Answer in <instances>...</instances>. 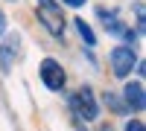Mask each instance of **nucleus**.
<instances>
[{
	"mask_svg": "<svg viewBox=\"0 0 146 131\" xmlns=\"http://www.w3.org/2000/svg\"><path fill=\"white\" fill-rule=\"evenodd\" d=\"M102 131H111V128H102Z\"/></svg>",
	"mask_w": 146,
	"mask_h": 131,
	"instance_id": "ddd939ff",
	"label": "nucleus"
},
{
	"mask_svg": "<svg viewBox=\"0 0 146 131\" xmlns=\"http://www.w3.org/2000/svg\"><path fill=\"white\" fill-rule=\"evenodd\" d=\"M100 18L105 20V29L111 32V35H120V38H126V41H135V32H131L129 26H123V20H120L114 12H105V9H100Z\"/></svg>",
	"mask_w": 146,
	"mask_h": 131,
	"instance_id": "39448f33",
	"label": "nucleus"
},
{
	"mask_svg": "<svg viewBox=\"0 0 146 131\" xmlns=\"http://www.w3.org/2000/svg\"><path fill=\"white\" fill-rule=\"evenodd\" d=\"M41 82L50 90H62L64 88L67 76H64V70H62V64H58L56 58H44V61H41Z\"/></svg>",
	"mask_w": 146,
	"mask_h": 131,
	"instance_id": "20e7f679",
	"label": "nucleus"
},
{
	"mask_svg": "<svg viewBox=\"0 0 146 131\" xmlns=\"http://www.w3.org/2000/svg\"><path fill=\"white\" fill-rule=\"evenodd\" d=\"M38 20L44 23V29L50 32V35H56V38H62L64 35V15H62V9H58L53 0H41L38 3Z\"/></svg>",
	"mask_w": 146,
	"mask_h": 131,
	"instance_id": "f03ea898",
	"label": "nucleus"
},
{
	"mask_svg": "<svg viewBox=\"0 0 146 131\" xmlns=\"http://www.w3.org/2000/svg\"><path fill=\"white\" fill-rule=\"evenodd\" d=\"M18 44H21L18 35H9V38L3 41V47H0V64H3L6 73H9V67H12V55H18Z\"/></svg>",
	"mask_w": 146,
	"mask_h": 131,
	"instance_id": "0eeeda50",
	"label": "nucleus"
},
{
	"mask_svg": "<svg viewBox=\"0 0 146 131\" xmlns=\"http://www.w3.org/2000/svg\"><path fill=\"white\" fill-rule=\"evenodd\" d=\"M73 23H76V29H79V35H82V38H85V44H88V47H94V32H91V26H88V23H85L82 18H76V20H73Z\"/></svg>",
	"mask_w": 146,
	"mask_h": 131,
	"instance_id": "6e6552de",
	"label": "nucleus"
},
{
	"mask_svg": "<svg viewBox=\"0 0 146 131\" xmlns=\"http://www.w3.org/2000/svg\"><path fill=\"white\" fill-rule=\"evenodd\" d=\"M64 3H67V6H82L85 0H64Z\"/></svg>",
	"mask_w": 146,
	"mask_h": 131,
	"instance_id": "f8f14e48",
	"label": "nucleus"
},
{
	"mask_svg": "<svg viewBox=\"0 0 146 131\" xmlns=\"http://www.w3.org/2000/svg\"><path fill=\"white\" fill-rule=\"evenodd\" d=\"M135 15H137V32H143V29H146V18H143V3H137V6H135Z\"/></svg>",
	"mask_w": 146,
	"mask_h": 131,
	"instance_id": "1a4fd4ad",
	"label": "nucleus"
},
{
	"mask_svg": "<svg viewBox=\"0 0 146 131\" xmlns=\"http://www.w3.org/2000/svg\"><path fill=\"white\" fill-rule=\"evenodd\" d=\"M3 32H6V15L0 12V35H3Z\"/></svg>",
	"mask_w": 146,
	"mask_h": 131,
	"instance_id": "9b49d317",
	"label": "nucleus"
},
{
	"mask_svg": "<svg viewBox=\"0 0 146 131\" xmlns=\"http://www.w3.org/2000/svg\"><path fill=\"white\" fill-rule=\"evenodd\" d=\"M70 114L76 117V122H94L100 108H96L94 90L91 88H79L76 93H70Z\"/></svg>",
	"mask_w": 146,
	"mask_h": 131,
	"instance_id": "f257e3e1",
	"label": "nucleus"
},
{
	"mask_svg": "<svg viewBox=\"0 0 146 131\" xmlns=\"http://www.w3.org/2000/svg\"><path fill=\"white\" fill-rule=\"evenodd\" d=\"M135 64H137V55L131 47H114L111 50V70H114L117 79H126Z\"/></svg>",
	"mask_w": 146,
	"mask_h": 131,
	"instance_id": "7ed1b4c3",
	"label": "nucleus"
},
{
	"mask_svg": "<svg viewBox=\"0 0 146 131\" xmlns=\"http://www.w3.org/2000/svg\"><path fill=\"white\" fill-rule=\"evenodd\" d=\"M123 96H126V105L131 111H143V105H146V96H143V82H129L126 90H123Z\"/></svg>",
	"mask_w": 146,
	"mask_h": 131,
	"instance_id": "423d86ee",
	"label": "nucleus"
},
{
	"mask_svg": "<svg viewBox=\"0 0 146 131\" xmlns=\"http://www.w3.org/2000/svg\"><path fill=\"white\" fill-rule=\"evenodd\" d=\"M126 131H146V128L140 120H131V122H126Z\"/></svg>",
	"mask_w": 146,
	"mask_h": 131,
	"instance_id": "9d476101",
	"label": "nucleus"
}]
</instances>
